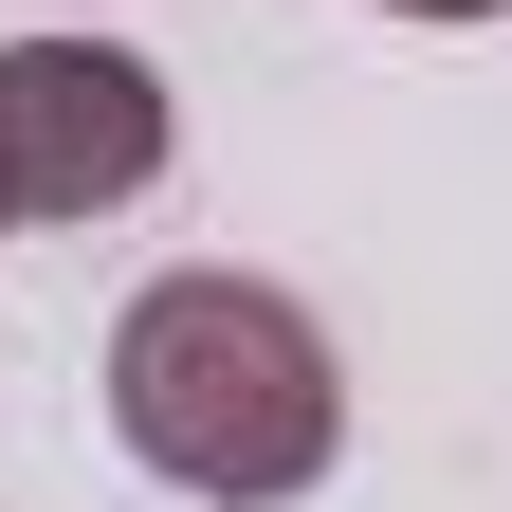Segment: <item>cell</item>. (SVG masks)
<instances>
[{
    "instance_id": "obj_1",
    "label": "cell",
    "mask_w": 512,
    "mask_h": 512,
    "mask_svg": "<svg viewBox=\"0 0 512 512\" xmlns=\"http://www.w3.org/2000/svg\"><path fill=\"white\" fill-rule=\"evenodd\" d=\"M110 439L202 512H275L348 458V366L275 275L183 256V275H147L110 311Z\"/></svg>"
},
{
    "instance_id": "obj_2",
    "label": "cell",
    "mask_w": 512,
    "mask_h": 512,
    "mask_svg": "<svg viewBox=\"0 0 512 512\" xmlns=\"http://www.w3.org/2000/svg\"><path fill=\"white\" fill-rule=\"evenodd\" d=\"M165 183V74L110 37H0V238L19 220H110Z\"/></svg>"
},
{
    "instance_id": "obj_3",
    "label": "cell",
    "mask_w": 512,
    "mask_h": 512,
    "mask_svg": "<svg viewBox=\"0 0 512 512\" xmlns=\"http://www.w3.org/2000/svg\"><path fill=\"white\" fill-rule=\"evenodd\" d=\"M384 19H512V0H384Z\"/></svg>"
}]
</instances>
